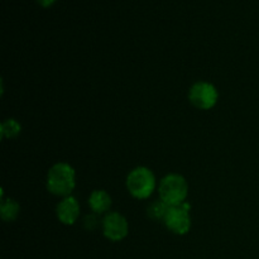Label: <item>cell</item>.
Segmentation results:
<instances>
[{"label":"cell","instance_id":"6da1fadb","mask_svg":"<svg viewBox=\"0 0 259 259\" xmlns=\"http://www.w3.org/2000/svg\"><path fill=\"white\" fill-rule=\"evenodd\" d=\"M46 185L50 194L55 196L62 197V199L71 196L76 187L75 168L66 162L55 163L48 169Z\"/></svg>","mask_w":259,"mask_h":259},{"label":"cell","instance_id":"7a4b0ae2","mask_svg":"<svg viewBox=\"0 0 259 259\" xmlns=\"http://www.w3.org/2000/svg\"><path fill=\"white\" fill-rule=\"evenodd\" d=\"M159 200L168 207L180 206L186 202L189 195V184L180 174H168L161 180L158 185Z\"/></svg>","mask_w":259,"mask_h":259},{"label":"cell","instance_id":"3957f363","mask_svg":"<svg viewBox=\"0 0 259 259\" xmlns=\"http://www.w3.org/2000/svg\"><path fill=\"white\" fill-rule=\"evenodd\" d=\"M125 185L128 192L134 199L146 200L151 197L156 190L157 180L151 168L139 166L129 172Z\"/></svg>","mask_w":259,"mask_h":259},{"label":"cell","instance_id":"277c9868","mask_svg":"<svg viewBox=\"0 0 259 259\" xmlns=\"http://www.w3.org/2000/svg\"><path fill=\"white\" fill-rule=\"evenodd\" d=\"M189 100L199 110H210L219 100L217 86L207 81H197L190 88Z\"/></svg>","mask_w":259,"mask_h":259},{"label":"cell","instance_id":"5b68a950","mask_svg":"<svg viewBox=\"0 0 259 259\" xmlns=\"http://www.w3.org/2000/svg\"><path fill=\"white\" fill-rule=\"evenodd\" d=\"M190 209H191V205L189 202H184L180 206L168 207L163 219L167 229L176 235L187 234L192 225Z\"/></svg>","mask_w":259,"mask_h":259},{"label":"cell","instance_id":"8992f818","mask_svg":"<svg viewBox=\"0 0 259 259\" xmlns=\"http://www.w3.org/2000/svg\"><path fill=\"white\" fill-rule=\"evenodd\" d=\"M103 234L110 242H121L129 233V223L123 214L110 211L105 214L101 222Z\"/></svg>","mask_w":259,"mask_h":259},{"label":"cell","instance_id":"52a82bcc","mask_svg":"<svg viewBox=\"0 0 259 259\" xmlns=\"http://www.w3.org/2000/svg\"><path fill=\"white\" fill-rule=\"evenodd\" d=\"M56 215L61 224L73 225L80 218V204L75 196L63 197L56 207Z\"/></svg>","mask_w":259,"mask_h":259},{"label":"cell","instance_id":"ba28073f","mask_svg":"<svg viewBox=\"0 0 259 259\" xmlns=\"http://www.w3.org/2000/svg\"><path fill=\"white\" fill-rule=\"evenodd\" d=\"M113 199L105 190H94L89 196V206L96 215L110 212Z\"/></svg>","mask_w":259,"mask_h":259},{"label":"cell","instance_id":"9c48e42d","mask_svg":"<svg viewBox=\"0 0 259 259\" xmlns=\"http://www.w3.org/2000/svg\"><path fill=\"white\" fill-rule=\"evenodd\" d=\"M20 214V205L13 199H4L2 197L0 204V217L5 223H12L17 220Z\"/></svg>","mask_w":259,"mask_h":259},{"label":"cell","instance_id":"30bf717a","mask_svg":"<svg viewBox=\"0 0 259 259\" xmlns=\"http://www.w3.org/2000/svg\"><path fill=\"white\" fill-rule=\"evenodd\" d=\"M22 132V125L15 119H5L0 124V134L3 139H13L17 138Z\"/></svg>","mask_w":259,"mask_h":259},{"label":"cell","instance_id":"8fae6325","mask_svg":"<svg viewBox=\"0 0 259 259\" xmlns=\"http://www.w3.org/2000/svg\"><path fill=\"white\" fill-rule=\"evenodd\" d=\"M167 210H168V206L162 200H156L152 204H149L148 209H147V215H148L149 219L159 222V220L164 219Z\"/></svg>","mask_w":259,"mask_h":259},{"label":"cell","instance_id":"7c38bea8","mask_svg":"<svg viewBox=\"0 0 259 259\" xmlns=\"http://www.w3.org/2000/svg\"><path fill=\"white\" fill-rule=\"evenodd\" d=\"M56 2H57V0H37V3H38V4H39L42 8H50V7H52V5L55 4Z\"/></svg>","mask_w":259,"mask_h":259}]
</instances>
